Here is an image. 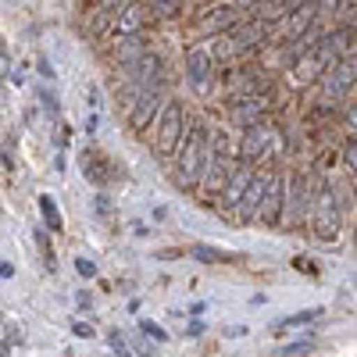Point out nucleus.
Masks as SVG:
<instances>
[{"instance_id": "obj_1", "label": "nucleus", "mask_w": 357, "mask_h": 357, "mask_svg": "<svg viewBox=\"0 0 357 357\" xmlns=\"http://www.w3.org/2000/svg\"><path fill=\"white\" fill-rule=\"evenodd\" d=\"M178 161H175V186L178 190H190L197 186V178L207 165V154H211V129H207L204 122L190 126L183 132V139H178Z\"/></svg>"}, {"instance_id": "obj_9", "label": "nucleus", "mask_w": 357, "mask_h": 357, "mask_svg": "<svg viewBox=\"0 0 357 357\" xmlns=\"http://www.w3.org/2000/svg\"><path fill=\"white\" fill-rule=\"evenodd\" d=\"M158 114H161V86L139 89V93H136V104H132V114H129L132 129H136V132H143V129L158 118Z\"/></svg>"}, {"instance_id": "obj_27", "label": "nucleus", "mask_w": 357, "mask_h": 357, "mask_svg": "<svg viewBox=\"0 0 357 357\" xmlns=\"http://www.w3.org/2000/svg\"><path fill=\"white\" fill-rule=\"evenodd\" d=\"M72 333H75V336H82V340H93V325H86V321H75V325H72Z\"/></svg>"}, {"instance_id": "obj_10", "label": "nucleus", "mask_w": 357, "mask_h": 357, "mask_svg": "<svg viewBox=\"0 0 357 357\" xmlns=\"http://www.w3.org/2000/svg\"><path fill=\"white\" fill-rule=\"evenodd\" d=\"M318 86L325 89V97H333V100L347 97L350 89H354V57H347V61H336L329 72L321 75Z\"/></svg>"}, {"instance_id": "obj_26", "label": "nucleus", "mask_w": 357, "mask_h": 357, "mask_svg": "<svg viewBox=\"0 0 357 357\" xmlns=\"http://www.w3.org/2000/svg\"><path fill=\"white\" fill-rule=\"evenodd\" d=\"M75 272H79L82 279H93V275H97V264L89 261V257H79V261H75Z\"/></svg>"}, {"instance_id": "obj_8", "label": "nucleus", "mask_w": 357, "mask_h": 357, "mask_svg": "<svg viewBox=\"0 0 357 357\" xmlns=\"http://www.w3.org/2000/svg\"><path fill=\"white\" fill-rule=\"evenodd\" d=\"M264 114H268V97H264V93L236 97V100L229 104V118H232V126H240V129L261 126V122H264Z\"/></svg>"}, {"instance_id": "obj_16", "label": "nucleus", "mask_w": 357, "mask_h": 357, "mask_svg": "<svg viewBox=\"0 0 357 357\" xmlns=\"http://www.w3.org/2000/svg\"><path fill=\"white\" fill-rule=\"evenodd\" d=\"M304 204H307V190H304V183L296 178V183L289 186V197L282 200V225H296L301 222V215H304Z\"/></svg>"}, {"instance_id": "obj_11", "label": "nucleus", "mask_w": 357, "mask_h": 357, "mask_svg": "<svg viewBox=\"0 0 357 357\" xmlns=\"http://www.w3.org/2000/svg\"><path fill=\"white\" fill-rule=\"evenodd\" d=\"M243 11H247V4H218L211 15H204V33L207 36H222V33H229V29H236L243 22Z\"/></svg>"}, {"instance_id": "obj_3", "label": "nucleus", "mask_w": 357, "mask_h": 357, "mask_svg": "<svg viewBox=\"0 0 357 357\" xmlns=\"http://www.w3.org/2000/svg\"><path fill=\"white\" fill-rule=\"evenodd\" d=\"M154 151L161 154V158H172L175 151H178V139H183V132H186V111H183V104L178 100H165L161 104V114L154 118Z\"/></svg>"}, {"instance_id": "obj_20", "label": "nucleus", "mask_w": 357, "mask_h": 357, "mask_svg": "<svg viewBox=\"0 0 357 357\" xmlns=\"http://www.w3.org/2000/svg\"><path fill=\"white\" fill-rule=\"evenodd\" d=\"M40 211H43V218H47V225H50L54 232L65 229V222H61V215H57V204H54L50 193H40Z\"/></svg>"}, {"instance_id": "obj_6", "label": "nucleus", "mask_w": 357, "mask_h": 357, "mask_svg": "<svg viewBox=\"0 0 357 357\" xmlns=\"http://www.w3.org/2000/svg\"><path fill=\"white\" fill-rule=\"evenodd\" d=\"M275 143H279V136H275V129L268 122L243 129V136H240V165L250 168L254 161H264L268 154L275 151Z\"/></svg>"}, {"instance_id": "obj_31", "label": "nucleus", "mask_w": 357, "mask_h": 357, "mask_svg": "<svg viewBox=\"0 0 357 357\" xmlns=\"http://www.w3.org/2000/svg\"><path fill=\"white\" fill-rule=\"evenodd\" d=\"M343 161L350 165V172H354V139H350V146H347V154H343Z\"/></svg>"}, {"instance_id": "obj_25", "label": "nucleus", "mask_w": 357, "mask_h": 357, "mask_svg": "<svg viewBox=\"0 0 357 357\" xmlns=\"http://www.w3.org/2000/svg\"><path fill=\"white\" fill-rule=\"evenodd\" d=\"M311 347H314L311 340H304V343H286V347L279 350V357H296V354H307Z\"/></svg>"}, {"instance_id": "obj_12", "label": "nucleus", "mask_w": 357, "mask_h": 357, "mask_svg": "<svg viewBox=\"0 0 357 357\" xmlns=\"http://www.w3.org/2000/svg\"><path fill=\"white\" fill-rule=\"evenodd\" d=\"M211 68H215V61H211V50L207 47H193L186 54V75H190V86L197 93H204L211 86Z\"/></svg>"}, {"instance_id": "obj_18", "label": "nucleus", "mask_w": 357, "mask_h": 357, "mask_svg": "<svg viewBox=\"0 0 357 357\" xmlns=\"http://www.w3.org/2000/svg\"><path fill=\"white\" fill-rule=\"evenodd\" d=\"M314 318H321V307H307V311H296V314H286L272 325V333H289V329H301V325H311Z\"/></svg>"}, {"instance_id": "obj_4", "label": "nucleus", "mask_w": 357, "mask_h": 357, "mask_svg": "<svg viewBox=\"0 0 357 357\" xmlns=\"http://www.w3.org/2000/svg\"><path fill=\"white\" fill-rule=\"evenodd\" d=\"M343 229V218H340V204H336V193L329 186H321V193L311 200V232L314 240H325L333 243Z\"/></svg>"}, {"instance_id": "obj_24", "label": "nucleus", "mask_w": 357, "mask_h": 357, "mask_svg": "<svg viewBox=\"0 0 357 357\" xmlns=\"http://www.w3.org/2000/svg\"><path fill=\"white\" fill-rule=\"evenodd\" d=\"M36 247L43 250V261H47V268H54V250H50V243H47V232H43V229H36Z\"/></svg>"}, {"instance_id": "obj_22", "label": "nucleus", "mask_w": 357, "mask_h": 357, "mask_svg": "<svg viewBox=\"0 0 357 357\" xmlns=\"http://www.w3.org/2000/svg\"><path fill=\"white\" fill-rule=\"evenodd\" d=\"M190 254H193L197 261H232V254H225V250H215V247H204V243H200V247H193Z\"/></svg>"}, {"instance_id": "obj_30", "label": "nucleus", "mask_w": 357, "mask_h": 357, "mask_svg": "<svg viewBox=\"0 0 357 357\" xmlns=\"http://www.w3.org/2000/svg\"><path fill=\"white\" fill-rule=\"evenodd\" d=\"M0 275H4V279H11V275H15V268H11L8 261H0Z\"/></svg>"}, {"instance_id": "obj_5", "label": "nucleus", "mask_w": 357, "mask_h": 357, "mask_svg": "<svg viewBox=\"0 0 357 357\" xmlns=\"http://www.w3.org/2000/svg\"><path fill=\"white\" fill-rule=\"evenodd\" d=\"M340 61V57H336V50L329 47V40H325L321 36V43L314 47V50H307L304 57H301V61H296L293 68H296V86H311V82H321V75L325 72H329L333 65Z\"/></svg>"}, {"instance_id": "obj_19", "label": "nucleus", "mask_w": 357, "mask_h": 357, "mask_svg": "<svg viewBox=\"0 0 357 357\" xmlns=\"http://www.w3.org/2000/svg\"><path fill=\"white\" fill-rule=\"evenodd\" d=\"M114 8L118 4H97L93 8V36H111V29H114Z\"/></svg>"}, {"instance_id": "obj_13", "label": "nucleus", "mask_w": 357, "mask_h": 357, "mask_svg": "<svg viewBox=\"0 0 357 357\" xmlns=\"http://www.w3.org/2000/svg\"><path fill=\"white\" fill-rule=\"evenodd\" d=\"M146 4H118L114 8V29L111 36H139V29L146 25Z\"/></svg>"}, {"instance_id": "obj_17", "label": "nucleus", "mask_w": 357, "mask_h": 357, "mask_svg": "<svg viewBox=\"0 0 357 357\" xmlns=\"http://www.w3.org/2000/svg\"><path fill=\"white\" fill-rule=\"evenodd\" d=\"M82 172H86L89 183H97V186H104V183H111V178H114V165H111L100 151H93V154L82 158Z\"/></svg>"}, {"instance_id": "obj_29", "label": "nucleus", "mask_w": 357, "mask_h": 357, "mask_svg": "<svg viewBox=\"0 0 357 357\" xmlns=\"http://www.w3.org/2000/svg\"><path fill=\"white\" fill-rule=\"evenodd\" d=\"M86 100H89V107L97 111V104H100V93H97V89H89V93H86Z\"/></svg>"}, {"instance_id": "obj_28", "label": "nucleus", "mask_w": 357, "mask_h": 357, "mask_svg": "<svg viewBox=\"0 0 357 357\" xmlns=\"http://www.w3.org/2000/svg\"><path fill=\"white\" fill-rule=\"evenodd\" d=\"M86 129H89V132H97V129H100V118H97V111L89 114V122H86Z\"/></svg>"}, {"instance_id": "obj_14", "label": "nucleus", "mask_w": 357, "mask_h": 357, "mask_svg": "<svg viewBox=\"0 0 357 357\" xmlns=\"http://www.w3.org/2000/svg\"><path fill=\"white\" fill-rule=\"evenodd\" d=\"M261 193H264V175H250V183H247V190L240 193V211H236V218L240 222H254V215H257V204H261Z\"/></svg>"}, {"instance_id": "obj_21", "label": "nucleus", "mask_w": 357, "mask_h": 357, "mask_svg": "<svg viewBox=\"0 0 357 357\" xmlns=\"http://www.w3.org/2000/svg\"><path fill=\"white\" fill-rule=\"evenodd\" d=\"M146 15L151 18H178L183 15V4L178 0H158V4H146Z\"/></svg>"}, {"instance_id": "obj_7", "label": "nucleus", "mask_w": 357, "mask_h": 357, "mask_svg": "<svg viewBox=\"0 0 357 357\" xmlns=\"http://www.w3.org/2000/svg\"><path fill=\"white\" fill-rule=\"evenodd\" d=\"M282 200H286V175L268 172V175H264V193H261V204H257L254 222L275 225V222L282 218Z\"/></svg>"}, {"instance_id": "obj_32", "label": "nucleus", "mask_w": 357, "mask_h": 357, "mask_svg": "<svg viewBox=\"0 0 357 357\" xmlns=\"http://www.w3.org/2000/svg\"><path fill=\"white\" fill-rule=\"evenodd\" d=\"M8 354V347H4V340H0V357H4Z\"/></svg>"}, {"instance_id": "obj_2", "label": "nucleus", "mask_w": 357, "mask_h": 357, "mask_svg": "<svg viewBox=\"0 0 357 357\" xmlns=\"http://www.w3.org/2000/svg\"><path fill=\"white\" fill-rule=\"evenodd\" d=\"M268 40V25L261 22H240L236 29H229V33L215 36V47H211V61H232V57H240L254 47H261Z\"/></svg>"}, {"instance_id": "obj_15", "label": "nucleus", "mask_w": 357, "mask_h": 357, "mask_svg": "<svg viewBox=\"0 0 357 357\" xmlns=\"http://www.w3.org/2000/svg\"><path fill=\"white\" fill-rule=\"evenodd\" d=\"M143 57H146V40L143 36H118V43H114V61L118 65L129 68V65L143 61Z\"/></svg>"}, {"instance_id": "obj_23", "label": "nucleus", "mask_w": 357, "mask_h": 357, "mask_svg": "<svg viewBox=\"0 0 357 357\" xmlns=\"http://www.w3.org/2000/svg\"><path fill=\"white\" fill-rule=\"evenodd\" d=\"M139 329H143V336H151V340H158V343L168 340V333L161 329V325H154V321H139Z\"/></svg>"}]
</instances>
